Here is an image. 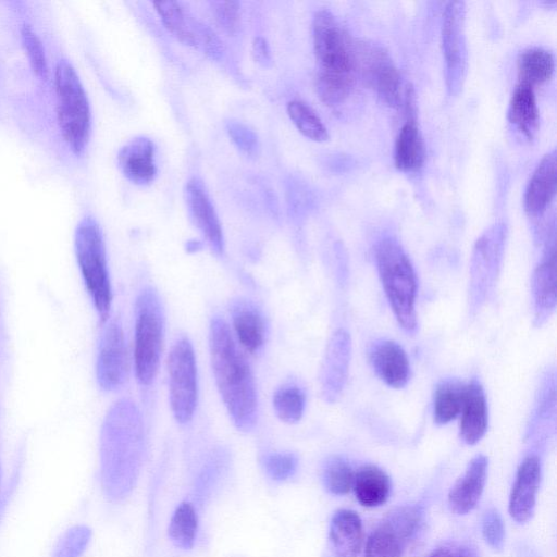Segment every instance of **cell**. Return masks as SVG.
<instances>
[{"label": "cell", "mask_w": 557, "mask_h": 557, "mask_svg": "<svg viewBox=\"0 0 557 557\" xmlns=\"http://www.w3.org/2000/svg\"><path fill=\"white\" fill-rule=\"evenodd\" d=\"M209 347L214 380L224 406L238 430L250 431L256 424L258 409L253 375L228 325L220 317L211 320Z\"/></svg>", "instance_id": "6da1fadb"}, {"label": "cell", "mask_w": 557, "mask_h": 557, "mask_svg": "<svg viewBox=\"0 0 557 557\" xmlns=\"http://www.w3.org/2000/svg\"><path fill=\"white\" fill-rule=\"evenodd\" d=\"M312 36L318 63V95L327 106H336L346 99L352 87L356 70L355 44L338 20L327 10H320L314 14Z\"/></svg>", "instance_id": "7a4b0ae2"}, {"label": "cell", "mask_w": 557, "mask_h": 557, "mask_svg": "<svg viewBox=\"0 0 557 557\" xmlns=\"http://www.w3.org/2000/svg\"><path fill=\"white\" fill-rule=\"evenodd\" d=\"M380 278L399 325L407 332L417 327V280L410 260L399 244L382 239L375 247Z\"/></svg>", "instance_id": "3957f363"}, {"label": "cell", "mask_w": 557, "mask_h": 557, "mask_svg": "<svg viewBox=\"0 0 557 557\" xmlns=\"http://www.w3.org/2000/svg\"><path fill=\"white\" fill-rule=\"evenodd\" d=\"M57 116L61 134L75 154H82L89 140L91 112L87 94L75 69L61 60L54 71Z\"/></svg>", "instance_id": "277c9868"}, {"label": "cell", "mask_w": 557, "mask_h": 557, "mask_svg": "<svg viewBox=\"0 0 557 557\" xmlns=\"http://www.w3.org/2000/svg\"><path fill=\"white\" fill-rule=\"evenodd\" d=\"M75 253L85 287L101 322L109 317L112 288L107 264L106 245L98 222L84 218L75 232Z\"/></svg>", "instance_id": "5b68a950"}, {"label": "cell", "mask_w": 557, "mask_h": 557, "mask_svg": "<svg viewBox=\"0 0 557 557\" xmlns=\"http://www.w3.org/2000/svg\"><path fill=\"white\" fill-rule=\"evenodd\" d=\"M164 338V312L157 292L144 288L135 305L134 364L139 384L150 385L158 373Z\"/></svg>", "instance_id": "8992f818"}, {"label": "cell", "mask_w": 557, "mask_h": 557, "mask_svg": "<svg viewBox=\"0 0 557 557\" xmlns=\"http://www.w3.org/2000/svg\"><path fill=\"white\" fill-rule=\"evenodd\" d=\"M168 374L172 413L178 423H188L198 401L196 357L188 338L181 337L172 345L168 357Z\"/></svg>", "instance_id": "52a82bcc"}, {"label": "cell", "mask_w": 557, "mask_h": 557, "mask_svg": "<svg viewBox=\"0 0 557 557\" xmlns=\"http://www.w3.org/2000/svg\"><path fill=\"white\" fill-rule=\"evenodd\" d=\"M355 62L356 69L386 103L401 104V76L383 48L367 42L355 44Z\"/></svg>", "instance_id": "ba28073f"}, {"label": "cell", "mask_w": 557, "mask_h": 557, "mask_svg": "<svg viewBox=\"0 0 557 557\" xmlns=\"http://www.w3.org/2000/svg\"><path fill=\"white\" fill-rule=\"evenodd\" d=\"M420 522L417 507L407 506L392 512L368 537L364 557H401Z\"/></svg>", "instance_id": "9c48e42d"}, {"label": "cell", "mask_w": 557, "mask_h": 557, "mask_svg": "<svg viewBox=\"0 0 557 557\" xmlns=\"http://www.w3.org/2000/svg\"><path fill=\"white\" fill-rule=\"evenodd\" d=\"M164 27L181 42L201 49L212 59L222 54V46L215 34L196 21L181 3L175 1L153 2Z\"/></svg>", "instance_id": "30bf717a"}, {"label": "cell", "mask_w": 557, "mask_h": 557, "mask_svg": "<svg viewBox=\"0 0 557 557\" xmlns=\"http://www.w3.org/2000/svg\"><path fill=\"white\" fill-rule=\"evenodd\" d=\"M127 349L121 324L111 322L101 338L97 359V379L107 391L121 386L127 376Z\"/></svg>", "instance_id": "8fae6325"}, {"label": "cell", "mask_w": 557, "mask_h": 557, "mask_svg": "<svg viewBox=\"0 0 557 557\" xmlns=\"http://www.w3.org/2000/svg\"><path fill=\"white\" fill-rule=\"evenodd\" d=\"M351 354L349 334L336 330L327 343L321 368L320 384L323 398L334 403L339 397L346 383Z\"/></svg>", "instance_id": "7c38bea8"}, {"label": "cell", "mask_w": 557, "mask_h": 557, "mask_svg": "<svg viewBox=\"0 0 557 557\" xmlns=\"http://www.w3.org/2000/svg\"><path fill=\"white\" fill-rule=\"evenodd\" d=\"M185 200L196 227L216 255L224 251L223 231L202 181L198 177L188 180L185 186Z\"/></svg>", "instance_id": "4fadbf2b"}, {"label": "cell", "mask_w": 557, "mask_h": 557, "mask_svg": "<svg viewBox=\"0 0 557 557\" xmlns=\"http://www.w3.org/2000/svg\"><path fill=\"white\" fill-rule=\"evenodd\" d=\"M502 253V240L495 233L480 238L475 246L470 270V295L472 305L478 307L484 301L494 285Z\"/></svg>", "instance_id": "5bb4252c"}, {"label": "cell", "mask_w": 557, "mask_h": 557, "mask_svg": "<svg viewBox=\"0 0 557 557\" xmlns=\"http://www.w3.org/2000/svg\"><path fill=\"white\" fill-rule=\"evenodd\" d=\"M541 481V465L536 456H528L520 463L509 498V513L518 523L533 515Z\"/></svg>", "instance_id": "9a60e30c"}, {"label": "cell", "mask_w": 557, "mask_h": 557, "mask_svg": "<svg viewBox=\"0 0 557 557\" xmlns=\"http://www.w3.org/2000/svg\"><path fill=\"white\" fill-rule=\"evenodd\" d=\"M117 163L123 175L136 185H148L157 175L156 147L148 137L139 136L124 145Z\"/></svg>", "instance_id": "2e32d148"}, {"label": "cell", "mask_w": 557, "mask_h": 557, "mask_svg": "<svg viewBox=\"0 0 557 557\" xmlns=\"http://www.w3.org/2000/svg\"><path fill=\"white\" fill-rule=\"evenodd\" d=\"M463 2L451 1L446 4L443 14V50L453 84L461 77L463 71Z\"/></svg>", "instance_id": "e0dca14e"}, {"label": "cell", "mask_w": 557, "mask_h": 557, "mask_svg": "<svg viewBox=\"0 0 557 557\" xmlns=\"http://www.w3.org/2000/svg\"><path fill=\"white\" fill-rule=\"evenodd\" d=\"M363 543L360 517L352 510L336 511L330 523L327 550L331 557H357Z\"/></svg>", "instance_id": "ac0fdd59"}, {"label": "cell", "mask_w": 557, "mask_h": 557, "mask_svg": "<svg viewBox=\"0 0 557 557\" xmlns=\"http://www.w3.org/2000/svg\"><path fill=\"white\" fill-rule=\"evenodd\" d=\"M487 463L485 456H475L450 490L448 504L457 515L470 512L480 500L486 481Z\"/></svg>", "instance_id": "d6986e66"}, {"label": "cell", "mask_w": 557, "mask_h": 557, "mask_svg": "<svg viewBox=\"0 0 557 557\" xmlns=\"http://www.w3.org/2000/svg\"><path fill=\"white\" fill-rule=\"evenodd\" d=\"M556 154H545L535 168L524 193L523 205L528 214H542L556 194Z\"/></svg>", "instance_id": "ffe728a7"}, {"label": "cell", "mask_w": 557, "mask_h": 557, "mask_svg": "<svg viewBox=\"0 0 557 557\" xmlns=\"http://www.w3.org/2000/svg\"><path fill=\"white\" fill-rule=\"evenodd\" d=\"M370 361L376 374L388 386L400 388L409 379V361L405 350L393 341L375 343L370 350Z\"/></svg>", "instance_id": "44dd1931"}, {"label": "cell", "mask_w": 557, "mask_h": 557, "mask_svg": "<svg viewBox=\"0 0 557 557\" xmlns=\"http://www.w3.org/2000/svg\"><path fill=\"white\" fill-rule=\"evenodd\" d=\"M460 436L469 445L478 443L487 428V407L482 386L472 381L465 386L461 406Z\"/></svg>", "instance_id": "7402d4cb"}, {"label": "cell", "mask_w": 557, "mask_h": 557, "mask_svg": "<svg viewBox=\"0 0 557 557\" xmlns=\"http://www.w3.org/2000/svg\"><path fill=\"white\" fill-rule=\"evenodd\" d=\"M534 320L541 325L550 317L556 307V262L550 253L535 269L532 277Z\"/></svg>", "instance_id": "603a6c76"}, {"label": "cell", "mask_w": 557, "mask_h": 557, "mask_svg": "<svg viewBox=\"0 0 557 557\" xmlns=\"http://www.w3.org/2000/svg\"><path fill=\"white\" fill-rule=\"evenodd\" d=\"M234 331L240 345L249 352L264 344L265 324L261 312L249 301L237 300L232 307Z\"/></svg>", "instance_id": "cb8c5ba5"}, {"label": "cell", "mask_w": 557, "mask_h": 557, "mask_svg": "<svg viewBox=\"0 0 557 557\" xmlns=\"http://www.w3.org/2000/svg\"><path fill=\"white\" fill-rule=\"evenodd\" d=\"M352 488L362 506L377 507L387 500L391 482L382 469L368 465L354 472Z\"/></svg>", "instance_id": "d4e9b609"}, {"label": "cell", "mask_w": 557, "mask_h": 557, "mask_svg": "<svg viewBox=\"0 0 557 557\" xmlns=\"http://www.w3.org/2000/svg\"><path fill=\"white\" fill-rule=\"evenodd\" d=\"M424 156V144L419 127L413 119H409L396 138L395 165L404 172L417 171L422 166Z\"/></svg>", "instance_id": "484cf974"}, {"label": "cell", "mask_w": 557, "mask_h": 557, "mask_svg": "<svg viewBox=\"0 0 557 557\" xmlns=\"http://www.w3.org/2000/svg\"><path fill=\"white\" fill-rule=\"evenodd\" d=\"M539 116L533 87L518 83L509 102V121L528 138H532L539 126Z\"/></svg>", "instance_id": "4316f807"}, {"label": "cell", "mask_w": 557, "mask_h": 557, "mask_svg": "<svg viewBox=\"0 0 557 557\" xmlns=\"http://www.w3.org/2000/svg\"><path fill=\"white\" fill-rule=\"evenodd\" d=\"M555 59L550 51L533 47L525 49L518 59L519 83L530 86L549 81L554 74Z\"/></svg>", "instance_id": "83f0119b"}, {"label": "cell", "mask_w": 557, "mask_h": 557, "mask_svg": "<svg viewBox=\"0 0 557 557\" xmlns=\"http://www.w3.org/2000/svg\"><path fill=\"white\" fill-rule=\"evenodd\" d=\"M465 386L454 382H442L434 393L433 413L437 424L453 421L461 410Z\"/></svg>", "instance_id": "f1b7e54d"}, {"label": "cell", "mask_w": 557, "mask_h": 557, "mask_svg": "<svg viewBox=\"0 0 557 557\" xmlns=\"http://www.w3.org/2000/svg\"><path fill=\"white\" fill-rule=\"evenodd\" d=\"M197 527L198 518L193 505L183 502L171 518L169 536L176 547L190 549L195 542Z\"/></svg>", "instance_id": "f546056e"}, {"label": "cell", "mask_w": 557, "mask_h": 557, "mask_svg": "<svg viewBox=\"0 0 557 557\" xmlns=\"http://www.w3.org/2000/svg\"><path fill=\"white\" fill-rule=\"evenodd\" d=\"M287 114L297 129L314 141H325L329 133L315 111L306 102L293 100L287 104Z\"/></svg>", "instance_id": "4dcf8cb0"}, {"label": "cell", "mask_w": 557, "mask_h": 557, "mask_svg": "<svg viewBox=\"0 0 557 557\" xmlns=\"http://www.w3.org/2000/svg\"><path fill=\"white\" fill-rule=\"evenodd\" d=\"M305 406L306 396L298 386H282L273 395L276 416L286 423L298 422L304 414Z\"/></svg>", "instance_id": "1f68e13d"}, {"label": "cell", "mask_w": 557, "mask_h": 557, "mask_svg": "<svg viewBox=\"0 0 557 557\" xmlns=\"http://www.w3.org/2000/svg\"><path fill=\"white\" fill-rule=\"evenodd\" d=\"M323 481L329 492L344 495L352 488L354 471L344 459L332 457L324 466Z\"/></svg>", "instance_id": "d6a6232c"}, {"label": "cell", "mask_w": 557, "mask_h": 557, "mask_svg": "<svg viewBox=\"0 0 557 557\" xmlns=\"http://www.w3.org/2000/svg\"><path fill=\"white\" fill-rule=\"evenodd\" d=\"M22 40L33 71L40 78L48 76V64L44 46L29 25L22 28Z\"/></svg>", "instance_id": "836d02e7"}, {"label": "cell", "mask_w": 557, "mask_h": 557, "mask_svg": "<svg viewBox=\"0 0 557 557\" xmlns=\"http://www.w3.org/2000/svg\"><path fill=\"white\" fill-rule=\"evenodd\" d=\"M226 132L234 145L247 157H256L260 150L257 134L247 125L238 121H228Z\"/></svg>", "instance_id": "e575fe53"}, {"label": "cell", "mask_w": 557, "mask_h": 557, "mask_svg": "<svg viewBox=\"0 0 557 557\" xmlns=\"http://www.w3.org/2000/svg\"><path fill=\"white\" fill-rule=\"evenodd\" d=\"M297 463V457L292 453L270 454L263 460L267 473L275 481H284L292 476Z\"/></svg>", "instance_id": "d590c367"}, {"label": "cell", "mask_w": 557, "mask_h": 557, "mask_svg": "<svg viewBox=\"0 0 557 557\" xmlns=\"http://www.w3.org/2000/svg\"><path fill=\"white\" fill-rule=\"evenodd\" d=\"M482 533L485 542L494 549L500 550L505 542V528L500 515L495 509L484 512Z\"/></svg>", "instance_id": "8d00e7d4"}, {"label": "cell", "mask_w": 557, "mask_h": 557, "mask_svg": "<svg viewBox=\"0 0 557 557\" xmlns=\"http://www.w3.org/2000/svg\"><path fill=\"white\" fill-rule=\"evenodd\" d=\"M213 15L219 25L228 34H235L240 24L239 3L236 1H215L211 3Z\"/></svg>", "instance_id": "74e56055"}, {"label": "cell", "mask_w": 557, "mask_h": 557, "mask_svg": "<svg viewBox=\"0 0 557 557\" xmlns=\"http://www.w3.org/2000/svg\"><path fill=\"white\" fill-rule=\"evenodd\" d=\"M252 57L257 63L268 67L272 64V57L267 40L262 37H257L252 42Z\"/></svg>", "instance_id": "f35d334b"}, {"label": "cell", "mask_w": 557, "mask_h": 557, "mask_svg": "<svg viewBox=\"0 0 557 557\" xmlns=\"http://www.w3.org/2000/svg\"><path fill=\"white\" fill-rule=\"evenodd\" d=\"M428 557H457L456 552H451L447 547H441L430 554Z\"/></svg>", "instance_id": "ab89813d"}, {"label": "cell", "mask_w": 557, "mask_h": 557, "mask_svg": "<svg viewBox=\"0 0 557 557\" xmlns=\"http://www.w3.org/2000/svg\"><path fill=\"white\" fill-rule=\"evenodd\" d=\"M457 557H478L476 554L469 547H461L457 552Z\"/></svg>", "instance_id": "60d3db41"}]
</instances>
